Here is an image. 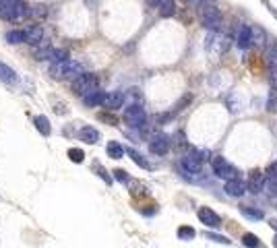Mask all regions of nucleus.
I'll return each mask as SVG.
<instances>
[{"label": "nucleus", "mask_w": 277, "mask_h": 248, "mask_svg": "<svg viewBox=\"0 0 277 248\" xmlns=\"http://www.w3.org/2000/svg\"><path fill=\"white\" fill-rule=\"evenodd\" d=\"M37 60H50L52 64L54 62H62V60H68V52L66 50H56V48H42L35 52Z\"/></svg>", "instance_id": "nucleus-9"}, {"label": "nucleus", "mask_w": 277, "mask_h": 248, "mask_svg": "<svg viewBox=\"0 0 277 248\" xmlns=\"http://www.w3.org/2000/svg\"><path fill=\"white\" fill-rule=\"evenodd\" d=\"M124 153H128L130 157H133V161H135V164H137V166H141L143 170H151V168H153V166L149 164V161H147V159L143 157L141 153H138V151H135V149H133V147H130V149H124Z\"/></svg>", "instance_id": "nucleus-22"}, {"label": "nucleus", "mask_w": 277, "mask_h": 248, "mask_svg": "<svg viewBox=\"0 0 277 248\" xmlns=\"http://www.w3.org/2000/svg\"><path fill=\"white\" fill-rule=\"evenodd\" d=\"M209 240H213V242H219V244H230L232 240L230 238H226V236H219V234H205Z\"/></svg>", "instance_id": "nucleus-31"}, {"label": "nucleus", "mask_w": 277, "mask_h": 248, "mask_svg": "<svg viewBox=\"0 0 277 248\" xmlns=\"http://www.w3.org/2000/svg\"><path fill=\"white\" fill-rule=\"evenodd\" d=\"M269 223H271V228L277 232V219H271V221H269Z\"/></svg>", "instance_id": "nucleus-40"}, {"label": "nucleus", "mask_w": 277, "mask_h": 248, "mask_svg": "<svg viewBox=\"0 0 277 248\" xmlns=\"http://www.w3.org/2000/svg\"><path fill=\"white\" fill-rule=\"evenodd\" d=\"M201 168H203V161L199 159L195 153H188V155H184V157L180 159V170H182L184 176H188V174H201Z\"/></svg>", "instance_id": "nucleus-7"}, {"label": "nucleus", "mask_w": 277, "mask_h": 248, "mask_svg": "<svg viewBox=\"0 0 277 248\" xmlns=\"http://www.w3.org/2000/svg\"><path fill=\"white\" fill-rule=\"evenodd\" d=\"M236 44L238 48H248L250 46V25H244V23H240L236 29Z\"/></svg>", "instance_id": "nucleus-15"}, {"label": "nucleus", "mask_w": 277, "mask_h": 248, "mask_svg": "<svg viewBox=\"0 0 277 248\" xmlns=\"http://www.w3.org/2000/svg\"><path fill=\"white\" fill-rule=\"evenodd\" d=\"M267 178H277V159L269 164V168H267Z\"/></svg>", "instance_id": "nucleus-33"}, {"label": "nucleus", "mask_w": 277, "mask_h": 248, "mask_svg": "<svg viewBox=\"0 0 277 248\" xmlns=\"http://www.w3.org/2000/svg\"><path fill=\"white\" fill-rule=\"evenodd\" d=\"M149 151L155 153V155H166L168 151H170V139H168L166 135L153 137L151 143H149Z\"/></svg>", "instance_id": "nucleus-11"}, {"label": "nucleus", "mask_w": 277, "mask_h": 248, "mask_svg": "<svg viewBox=\"0 0 277 248\" xmlns=\"http://www.w3.org/2000/svg\"><path fill=\"white\" fill-rule=\"evenodd\" d=\"M106 151H108V157H112V159H122V157H124V147H122L118 141L108 143Z\"/></svg>", "instance_id": "nucleus-20"}, {"label": "nucleus", "mask_w": 277, "mask_h": 248, "mask_svg": "<svg viewBox=\"0 0 277 248\" xmlns=\"http://www.w3.org/2000/svg\"><path fill=\"white\" fill-rule=\"evenodd\" d=\"M161 17H174L176 15V2L174 0H161V4L157 6Z\"/></svg>", "instance_id": "nucleus-23"}, {"label": "nucleus", "mask_w": 277, "mask_h": 248, "mask_svg": "<svg viewBox=\"0 0 277 248\" xmlns=\"http://www.w3.org/2000/svg\"><path fill=\"white\" fill-rule=\"evenodd\" d=\"M263 174L259 172V170H255V172L250 174V180L248 184H246V192H252V195H259L261 190H263Z\"/></svg>", "instance_id": "nucleus-16"}, {"label": "nucleus", "mask_w": 277, "mask_h": 248, "mask_svg": "<svg viewBox=\"0 0 277 248\" xmlns=\"http://www.w3.org/2000/svg\"><path fill=\"white\" fill-rule=\"evenodd\" d=\"M188 2L199 9V6H205V4H215V0H188Z\"/></svg>", "instance_id": "nucleus-36"}, {"label": "nucleus", "mask_w": 277, "mask_h": 248, "mask_svg": "<svg viewBox=\"0 0 277 248\" xmlns=\"http://www.w3.org/2000/svg\"><path fill=\"white\" fill-rule=\"evenodd\" d=\"M114 178H116L118 182H128V172H124V170H114Z\"/></svg>", "instance_id": "nucleus-32"}, {"label": "nucleus", "mask_w": 277, "mask_h": 248, "mask_svg": "<svg viewBox=\"0 0 277 248\" xmlns=\"http://www.w3.org/2000/svg\"><path fill=\"white\" fill-rule=\"evenodd\" d=\"M124 120L128 126H133V128H143L145 126V122H147V114H145L143 110V106H126L124 108Z\"/></svg>", "instance_id": "nucleus-6"}, {"label": "nucleus", "mask_w": 277, "mask_h": 248, "mask_svg": "<svg viewBox=\"0 0 277 248\" xmlns=\"http://www.w3.org/2000/svg\"><path fill=\"white\" fill-rule=\"evenodd\" d=\"M68 159L73 161V164H83V159H85V153L79 147H73V149H68Z\"/></svg>", "instance_id": "nucleus-29"}, {"label": "nucleus", "mask_w": 277, "mask_h": 248, "mask_svg": "<svg viewBox=\"0 0 277 248\" xmlns=\"http://www.w3.org/2000/svg\"><path fill=\"white\" fill-rule=\"evenodd\" d=\"M6 42H11V44H23L25 42V35H23V29H11V31H6Z\"/></svg>", "instance_id": "nucleus-24"}, {"label": "nucleus", "mask_w": 277, "mask_h": 248, "mask_svg": "<svg viewBox=\"0 0 277 248\" xmlns=\"http://www.w3.org/2000/svg\"><path fill=\"white\" fill-rule=\"evenodd\" d=\"M66 110H64V106L62 104H56V114H64Z\"/></svg>", "instance_id": "nucleus-38"}, {"label": "nucleus", "mask_w": 277, "mask_h": 248, "mask_svg": "<svg viewBox=\"0 0 277 248\" xmlns=\"http://www.w3.org/2000/svg\"><path fill=\"white\" fill-rule=\"evenodd\" d=\"M242 244L244 246H248V248H261L263 244H261V240H259V236H255V234H244L242 236Z\"/></svg>", "instance_id": "nucleus-27"}, {"label": "nucleus", "mask_w": 277, "mask_h": 248, "mask_svg": "<svg viewBox=\"0 0 277 248\" xmlns=\"http://www.w3.org/2000/svg\"><path fill=\"white\" fill-rule=\"evenodd\" d=\"M250 44L255 46V48H259V50L267 46V33H265V29L261 25H252L250 27Z\"/></svg>", "instance_id": "nucleus-14"}, {"label": "nucleus", "mask_w": 277, "mask_h": 248, "mask_svg": "<svg viewBox=\"0 0 277 248\" xmlns=\"http://www.w3.org/2000/svg\"><path fill=\"white\" fill-rule=\"evenodd\" d=\"M50 75L54 79H77L79 75H83V66L75 60H62V62H54L50 66Z\"/></svg>", "instance_id": "nucleus-1"}, {"label": "nucleus", "mask_w": 277, "mask_h": 248, "mask_svg": "<svg viewBox=\"0 0 277 248\" xmlns=\"http://www.w3.org/2000/svg\"><path fill=\"white\" fill-rule=\"evenodd\" d=\"M102 99H104V91L99 89H93L83 95V104L89 106V108H95V106H102Z\"/></svg>", "instance_id": "nucleus-18"}, {"label": "nucleus", "mask_w": 277, "mask_h": 248, "mask_svg": "<svg viewBox=\"0 0 277 248\" xmlns=\"http://www.w3.org/2000/svg\"><path fill=\"white\" fill-rule=\"evenodd\" d=\"M27 15V6L23 0H6L4 4H0V17L6 21H19Z\"/></svg>", "instance_id": "nucleus-4"}, {"label": "nucleus", "mask_w": 277, "mask_h": 248, "mask_svg": "<svg viewBox=\"0 0 277 248\" xmlns=\"http://www.w3.org/2000/svg\"><path fill=\"white\" fill-rule=\"evenodd\" d=\"M46 15H48V9H46L44 4H40V6H31V9H27V15H25V17L42 19V17H46Z\"/></svg>", "instance_id": "nucleus-28"}, {"label": "nucleus", "mask_w": 277, "mask_h": 248, "mask_svg": "<svg viewBox=\"0 0 277 248\" xmlns=\"http://www.w3.org/2000/svg\"><path fill=\"white\" fill-rule=\"evenodd\" d=\"M199 17H201L203 25L213 31V33H217L224 25V21H221V13L215 4H205V6H199Z\"/></svg>", "instance_id": "nucleus-2"}, {"label": "nucleus", "mask_w": 277, "mask_h": 248, "mask_svg": "<svg viewBox=\"0 0 277 248\" xmlns=\"http://www.w3.org/2000/svg\"><path fill=\"white\" fill-rule=\"evenodd\" d=\"M197 215H199V219H201L207 228H211V230H217V228H221V217L213 211V209H209V207H201L197 211Z\"/></svg>", "instance_id": "nucleus-8"}, {"label": "nucleus", "mask_w": 277, "mask_h": 248, "mask_svg": "<svg viewBox=\"0 0 277 248\" xmlns=\"http://www.w3.org/2000/svg\"><path fill=\"white\" fill-rule=\"evenodd\" d=\"M211 168H213V174L221 178V180H236L238 178V170L230 164V161L226 157H221V155H215V157H211Z\"/></svg>", "instance_id": "nucleus-3"}, {"label": "nucleus", "mask_w": 277, "mask_h": 248, "mask_svg": "<svg viewBox=\"0 0 277 248\" xmlns=\"http://www.w3.org/2000/svg\"><path fill=\"white\" fill-rule=\"evenodd\" d=\"M240 213H242L244 217H248V219H263V211H259V209L240 207Z\"/></svg>", "instance_id": "nucleus-30"}, {"label": "nucleus", "mask_w": 277, "mask_h": 248, "mask_svg": "<svg viewBox=\"0 0 277 248\" xmlns=\"http://www.w3.org/2000/svg\"><path fill=\"white\" fill-rule=\"evenodd\" d=\"M23 35H25V44H31V46L44 42V29L40 25L25 27V29H23Z\"/></svg>", "instance_id": "nucleus-13"}, {"label": "nucleus", "mask_w": 277, "mask_h": 248, "mask_svg": "<svg viewBox=\"0 0 277 248\" xmlns=\"http://www.w3.org/2000/svg\"><path fill=\"white\" fill-rule=\"evenodd\" d=\"M176 234H178V238H180V240H184V242H188V240H192V238L197 236V232H195V228H190V226H180Z\"/></svg>", "instance_id": "nucleus-25"}, {"label": "nucleus", "mask_w": 277, "mask_h": 248, "mask_svg": "<svg viewBox=\"0 0 277 248\" xmlns=\"http://www.w3.org/2000/svg\"><path fill=\"white\" fill-rule=\"evenodd\" d=\"M147 2H149L151 6H159V4H161V0H147Z\"/></svg>", "instance_id": "nucleus-39"}, {"label": "nucleus", "mask_w": 277, "mask_h": 248, "mask_svg": "<svg viewBox=\"0 0 277 248\" xmlns=\"http://www.w3.org/2000/svg\"><path fill=\"white\" fill-rule=\"evenodd\" d=\"M95 170H97V174H99V176H102L104 180H106V184H112V178L108 176V172H106V170H104L102 166H95Z\"/></svg>", "instance_id": "nucleus-35"}, {"label": "nucleus", "mask_w": 277, "mask_h": 248, "mask_svg": "<svg viewBox=\"0 0 277 248\" xmlns=\"http://www.w3.org/2000/svg\"><path fill=\"white\" fill-rule=\"evenodd\" d=\"M267 110H269V112H277V95H271V97H269Z\"/></svg>", "instance_id": "nucleus-34"}, {"label": "nucleus", "mask_w": 277, "mask_h": 248, "mask_svg": "<svg viewBox=\"0 0 277 248\" xmlns=\"http://www.w3.org/2000/svg\"><path fill=\"white\" fill-rule=\"evenodd\" d=\"M226 195L228 197H234V199H240L246 195V182H242L240 178H236V180H228L226 186H224Z\"/></svg>", "instance_id": "nucleus-12"}, {"label": "nucleus", "mask_w": 277, "mask_h": 248, "mask_svg": "<svg viewBox=\"0 0 277 248\" xmlns=\"http://www.w3.org/2000/svg\"><path fill=\"white\" fill-rule=\"evenodd\" d=\"M263 190L267 195L277 197V178H265L263 180Z\"/></svg>", "instance_id": "nucleus-26"}, {"label": "nucleus", "mask_w": 277, "mask_h": 248, "mask_svg": "<svg viewBox=\"0 0 277 248\" xmlns=\"http://www.w3.org/2000/svg\"><path fill=\"white\" fill-rule=\"evenodd\" d=\"M99 120H104V122H110V124H118V120L114 118V116H110V114H99Z\"/></svg>", "instance_id": "nucleus-37"}, {"label": "nucleus", "mask_w": 277, "mask_h": 248, "mask_svg": "<svg viewBox=\"0 0 277 248\" xmlns=\"http://www.w3.org/2000/svg\"><path fill=\"white\" fill-rule=\"evenodd\" d=\"M33 124H35V128L40 130L44 137H50L52 126H50V120L46 118V116H33Z\"/></svg>", "instance_id": "nucleus-21"}, {"label": "nucleus", "mask_w": 277, "mask_h": 248, "mask_svg": "<svg viewBox=\"0 0 277 248\" xmlns=\"http://www.w3.org/2000/svg\"><path fill=\"white\" fill-rule=\"evenodd\" d=\"M79 137H81V141L83 143H87V145H95L99 139H102V135H99V130L93 128V126H83L79 130Z\"/></svg>", "instance_id": "nucleus-17"}, {"label": "nucleus", "mask_w": 277, "mask_h": 248, "mask_svg": "<svg viewBox=\"0 0 277 248\" xmlns=\"http://www.w3.org/2000/svg\"><path fill=\"white\" fill-rule=\"evenodd\" d=\"M102 106L108 108V110H118V108L124 106V93H122V91H108V93H104Z\"/></svg>", "instance_id": "nucleus-10"}, {"label": "nucleus", "mask_w": 277, "mask_h": 248, "mask_svg": "<svg viewBox=\"0 0 277 248\" xmlns=\"http://www.w3.org/2000/svg\"><path fill=\"white\" fill-rule=\"evenodd\" d=\"M273 246H275V248H277V236H275V238H273Z\"/></svg>", "instance_id": "nucleus-41"}, {"label": "nucleus", "mask_w": 277, "mask_h": 248, "mask_svg": "<svg viewBox=\"0 0 277 248\" xmlns=\"http://www.w3.org/2000/svg\"><path fill=\"white\" fill-rule=\"evenodd\" d=\"M97 85H99V79H97L93 73H83V75H79V77H77V79L73 81V91L77 93V95L83 97L85 93L97 89Z\"/></svg>", "instance_id": "nucleus-5"}, {"label": "nucleus", "mask_w": 277, "mask_h": 248, "mask_svg": "<svg viewBox=\"0 0 277 248\" xmlns=\"http://www.w3.org/2000/svg\"><path fill=\"white\" fill-rule=\"evenodd\" d=\"M0 81H4V83L13 85V83H17V81H19V77H17V73H15L11 66H6L4 62H0Z\"/></svg>", "instance_id": "nucleus-19"}]
</instances>
